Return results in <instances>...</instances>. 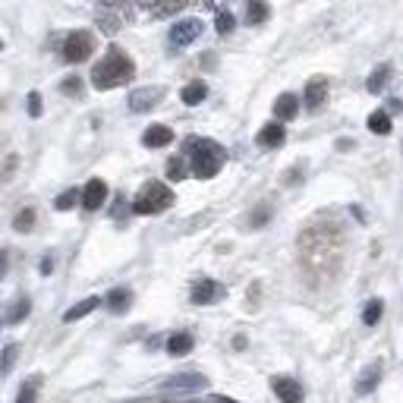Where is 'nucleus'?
I'll list each match as a JSON object with an SVG mask.
<instances>
[{
    "mask_svg": "<svg viewBox=\"0 0 403 403\" xmlns=\"http://www.w3.org/2000/svg\"><path fill=\"white\" fill-rule=\"evenodd\" d=\"M79 199H83V193H79V189H67V193H60L57 199H54V208H57V211H69Z\"/></svg>",
    "mask_w": 403,
    "mask_h": 403,
    "instance_id": "nucleus-27",
    "label": "nucleus"
},
{
    "mask_svg": "<svg viewBox=\"0 0 403 403\" xmlns=\"http://www.w3.org/2000/svg\"><path fill=\"white\" fill-rule=\"evenodd\" d=\"M164 98V89L161 85H142V89L129 91V111L133 113H145L151 107H157V101Z\"/></svg>",
    "mask_w": 403,
    "mask_h": 403,
    "instance_id": "nucleus-6",
    "label": "nucleus"
},
{
    "mask_svg": "<svg viewBox=\"0 0 403 403\" xmlns=\"http://www.w3.org/2000/svg\"><path fill=\"white\" fill-rule=\"evenodd\" d=\"M287 139V129L281 120H274V123H265V127L259 129V135H255V142L261 145V149H281Z\"/></svg>",
    "mask_w": 403,
    "mask_h": 403,
    "instance_id": "nucleus-10",
    "label": "nucleus"
},
{
    "mask_svg": "<svg viewBox=\"0 0 403 403\" xmlns=\"http://www.w3.org/2000/svg\"><path fill=\"white\" fill-rule=\"evenodd\" d=\"M13 227L19 233H29L32 227H35V208H23L19 215H16V221H13Z\"/></svg>",
    "mask_w": 403,
    "mask_h": 403,
    "instance_id": "nucleus-30",
    "label": "nucleus"
},
{
    "mask_svg": "<svg viewBox=\"0 0 403 403\" xmlns=\"http://www.w3.org/2000/svg\"><path fill=\"white\" fill-rule=\"evenodd\" d=\"M268 13H271L268 0H246V16H243V19H246L249 25H259L268 19Z\"/></svg>",
    "mask_w": 403,
    "mask_h": 403,
    "instance_id": "nucleus-18",
    "label": "nucleus"
},
{
    "mask_svg": "<svg viewBox=\"0 0 403 403\" xmlns=\"http://www.w3.org/2000/svg\"><path fill=\"white\" fill-rule=\"evenodd\" d=\"M268 217H271V208H268V205H261V211H255V215H252V227L265 224V221H268Z\"/></svg>",
    "mask_w": 403,
    "mask_h": 403,
    "instance_id": "nucleus-35",
    "label": "nucleus"
},
{
    "mask_svg": "<svg viewBox=\"0 0 403 403\" xmlns=\"http://www.w3.org/2000/svg\"><path fill=\"white\" fill-rule=\"evenodd\" d=\"M60 91L69 98H79L83 95V79H79V76H67V79L60 83Z\"/></svg>",
    "mask_w": 403,
    "mask_h": 403,
    "instance_id": "nucleus-31",
    "label": "nucleus"
},
{
    "mask_svg": "<svg viewBox=\"0 0 403 403\" xmlns=\"http://www.w3.org/2000/svg\"><path fill=\"white\" fill-rule=\"evenodd\" d=\"M91 51H95V35L89 29H73L63 41V47H60L67 63H83V60L91 57Z\"/></svg>",
    "mask_w": 403,
    "mask_h": 403,
    "instance_id": "nucleus-4",
    "label": "nucleus"
},
{
    "mask_svg": "<svg viewBox=\"0 0 403 403\" xmlns=\"http://www.w3.org/2000/svg\"><path fill=\"white\" fill-rule=\"evenodd\" d=\"M215 29H217V35H230V32L237 29V16H233L230 10H217L215 13Z\"/></svg>",
    "mask_w": 403,
    "mask_h": 403,
    "instance_id": "nucleus-24",
    "label": "nucleus"
},
{
    "mask_svg": "<svg viewBox=\"0 0 403 403\" xmlns=\"http://www.w3.org/2000/svg\"><path fill=\"white\" fill-rule=\"evenodd\" d=\"M16 356H19V347H16V344L3 347V353H0V375H10V372H13Z\"/></svg>",
    "mask_w": 403,
    "mask_h": 403,
    "instance_id": "nucleus-29",
    "label": "nucleus"
},
{
    "mask_svg": "<svg viewBox=\"0 0 403 403\" xmlns=\"http://www.w3.org/2000/svg\"><path fill=\"white\" fill-rule=\"evenodd\" d=\"M388 76H391V67H388V63H381V67H375V69H372V76H369L366 89L372 91V95H381L384 83H388Z\"/></svg>",
    "mask_w": 403,
    "mask_h": 403,
    "instance_id": "nucleus-21",
    "label": "nucleus"
},
{
    "mask_svg": "<svg viewBox=\"0 0 403 403\" xmlns=\"http://www.w3.org/2000/svg\"><path fill=\"white\" fill-rule=\"evenodd\" d=\"M306 107L309 111H318L321 105H325V98H328V79H321V76H315V79H309L306 83Z\"/></svg>",
    "mask_w": 403,
    "mask_h": 403,
    "instance_id": "nucleus-11",
    "label": "nucleus"
},
{
    "mask_svg": "<svg viewBox=\"0 0 403 403\" xmlns=\"http://www.w3.org/2000/svg\"><path fill=\"white\" fill-rule=\"evenodd\" d=\"M105 202H107V183L105 179H98V177L89 179V183L83 186V208L85 211H98Z\"/></svg>",
    "mask_w": 403,
    "mask_h": 403,
    "instance_id": "nucleus-9",
    "label": "nucleus"
},
{
    "mask_svg": "<svg viewBox=\"0 0 403 403\" xmlns=\"http://www.w3.org/2000/svg\"><path fill=\"white\" fill-rule=\"evenodd\" d=\"M173 142V129L164 127V123H155V127H149L142 133V145L145 149H164V145Z\"/></svg>",
    "mask_w": 403,
    "mask_h": 403,
    "instance_id": "nucleus-12",
    "label": "nucleus"
},
{
    "mask_svg": "<svg viewBox=\"0 0 403 403\" xmlns=\"http://www.w3.org/2000/svg\"><path fill=\"white\" fill-rule=\"evenodd\" d=\"M183 7H189V0H157V3H155V16H157V19H167V16H177Z\"/></svg>",
    "mask_w": 403,
    "mask_h": 403,
    "instance_id": "nucleus-23",
    "label": "nucleus"
},
{
    "mask_svg": "<svg viewBox=\"0 0 403 403\" xmlns=\"http://www.w3.org/2000/svg\"><path fill=\"white\" fill-rule=\"evenodd\" d=\"M98 23L105 25L107 32H117V29H120V19H117V16H111V13H105V10L98 13Z\"/></svg>",
    "mask_w": 403,
    "mask_h": 403,
    "instance_id": "nucleus-33",
    "label": "nucleus"
},
{
    "mask_svg": "<svg viewBox=\"0 0 403 403\" xmlns=\"http://www.w3.org/2000/svg\"><path fill=\"white\" fill-rule=\"evenodd\" d=\"M215 403H233V400H230V397H217Z\"/></svg>",
    "mask_w": 403,
    "mask_h": 403,
    "instance_id": "nucleus-38",
    "label": "nucleus"
},
{
    "mask_svg": "<svg viewBox=\"0 0 403 403\" xmlns=\"http://www.w3.org/2000/svg\"><path fill=\"white\" fill-rule=\"evenodd\" d=\"M105 303H107V309H111L113 315H123V312H129L133 290H127V287H113V290L105 296Z\"/></svg>",
    "mask_w": 403,
    "mask_h": 403,
    "instance_id": "nucleus-15",
    "label": "nucleus"
},
{
    "mask_svg": "<svg viewBox=\"0 0 403 403\" xmlns=\"http://www.w3.org/2000/svg\"><path fill=\"white\" fill-rule=\"evenodd\" d=\"M193 350V334H186V331H177V334L167 337V353L171 356H183V353Z\"/></svg>",
    "mask_w": 403,
    "mask_h": 403,
    "instance_id": "nucleus-20",
    "label": "nucleus"
},
{
    "mask_svg": "<svg viewBox=\"0 0 403 403\" xmlns=\"http://www.w3.org/2000/svg\"><path fill=\"white\" fill-rule=\"evenodd\" d=\"M202 32H205V23H202L199 16H186V19H179V23L171 25L167 38H171L173 47H189L193 41H199Z\"/></svg>",
    "mask_w": 403,
    "mask_h": 403,
    "instance_id": "nucleus-5",
    "label": "nucleus"
},
{
    "mask_svg": "<svg viewBox=\"0 0 403 403\" xmlns=\"http://www.w3.org/2000/svg\"><path fill=\"white\" fill-rule=\"evenodd\" d=\"M29 312H32V303L23 296V299H19V303H16L13 309H10L7 321H10V325H19V321H25V318H29Z\"/></svg>",
    "mask_w": 403,
    "mask_h": 403,
    "instance_id": "nucleus-28",
    "label": "nucleus"
},
{
    "mask_svg": "<svg viewBox=\"0 0 403 403\" xmlns=\"http://www.w3.org/2000/svg\"><path fill=\"white\" fill-rule=\"evenodd\" d=\"M186 149H189V173L199 179L217 177V171L227 161V151L217 142H211V139H186Z\"/></svg>",
    "mask_w": 403,
    "mask_h": 403,
    "instance_id": "nucleus-2",
    "label": "nucleus"
},
{
    "mask_svg": "<svg viewBox=\"0 0 403 403\" xmlns=\"http://www.w3.org/2000/svg\"><path fill=\"white\" fill-rule=\"evenodd\" d=\"M186 173H189V167H186V157L183 155H173L171 161H167V179H186Z\"/></svg>",
    "mask_w": 403,
    "mask_h": 403,
    "instance_id": "nucleus-25",
    "label": "nucleus"
},
{
    "mask_svg": "<svg viewBox=\"0 0 403 403\" xmlns=\"http://www.w3.org/2000/svg\"><path fill=\"white\" fill-rule=\"evenodd\" d=\"M133 76H135L133 60L120 51V47H107V57L98 60L95 67H91V85L98 91H107V89H117V85H127Z\"/></svg>",
    "mask_w": 403,
    "mask_h": 403,
    "instance_id": "nucleus-1",
    "label": "nucleus"
},
{
    "mask_svg": "<svg viewBox=\"0 0 403 403\" xmlns=\"http://www.w3.org/2000/svg\"><path fill=\"white\" fill-rule=\"evenodd\" d=\"M381 312H384V303H381V299H369L366 309H362V325H369V328H372V325H378Z\"/></svg>",
    "mask_w": 403,
    "mask_h": 403,
    "instance_id": "nucleus-26",
    "label": "nucleus"
},
{
    "mask_svg": "<svg viewBox=\"0 0 403 403\" xmlns=\"http://www.w3.org/2000/svg\"><path fill=\"white\" fill-rule=\"evenodd\" d=\"M208 384V381L202 378V375H173V378H167L161 388L164 391H202Z\"/></svg>",
    "mask_w": 403,
    "mask_h": 403,
    "instance_id": "nucleus-14",
    "label": "nucleus"
},
{
    "mask_svg": "<svg viewBox=\"0 0 403 403\" xmlns=\"http://www.w3.org/2000/svg\"><path fill=\"white\" fill-rule=\"evenodd\" d=\"M173 205V189L167 183H157V179H149L133 199V211L135 215H161Z\"/></svg>",
    "mask_w": 403,
    "mask_h": 403,
    "instance_id": "nucleus-3",
    "label": "nucleus"
},
{
    "mask_svg": "<svg viewBox=\"0 0 403 403\" xmlns=\"http://www.w3.org/2000/svg\"><path fill=\"white\" fill-rule=\"evenodd\" d=\"M271 388H274V394L281 397V403H303V397H306L303 384H299L296 378H287V375L271 381Z\"/></svg>",
    "mask_w": 403,
    "mask_h": 403,
    "instance_id": "nucleus-8",
    "label": "nucleus"
},
{
    "mask_svg": "<svg viewBox=\"0 0 403 403\" xmlns=\"http://www.w3.org/2000/svg\"><path fill=\"white\" fill-rule=\"evenodd\" d=\"M205 98H208V85L202 83V79H195V83H189V85H183V89H179V101H183V105H189V107L202 105Z\"/></svg>",
    "mask_w": 403,
    "mask_h": 403,
    "instance_id": "nucleus-16",
    "label": "nucleus"
},
{
    "mask_svg": "<svg viewBox=\"0 0 403 403\" xmlns=\"http://www.w3.org/2000/svg\"><path fill=\"white\" fill-rule=\"evenodd\" d=\"M369 129L375 135H388L391 133V113L388 111H372L369 113Z\"/></svg>",
    "mask_w": 403,
    "mask_h": 403,
    "instance_id": "nucleus-22",
    "label": "nucleus"
},
{
    "mask_svg": "<svg viewBox=\"0 0 403 403\" xmlns=\"http://www.w3.org/2000/svg\"><path fill=\"white\" fill-rule=\"evenodd\" d=\"M35 397H38V378H32V381H25L23 388H19L16 403H35Z\"/></svg>",
    "mask_w": 403,
    "mask_h": 403,
    "instance_id": "nucleus-32",
    "label": "nucleus"
},
{
    "mask_svg": "<svg viewBox=\"0 0 403 403\" xmlns=\"http://www.w3.org/2000/svg\"><path fill=\"white\" fill-rule=\"evenodd\" d=\"M378 381H381V362H372V366H369L366 372L359 375V381H356V394H372V391L378 388Z\"/></svg>",
    "mask_w": 403,
    "mask_h": 403,
    "instance_id": "nucleus-17",
    "label": "nucleus"
},
{
    "mask_svg": "<svg viewBox=\"0 0 403 403\" xmlns=\"http://www.w3.org/2000/svg\"><path fill=\"white\" fill-rule=\"evenodd\" d=\"M51 268H54V261H51V259L41 261V274H51Z\"/></svg>",
    "mask_w": 403,
    "mask_h": 403,
    "instance_id": "nucleus-36",
    "label": "nucleus"
},
{
    "mask_svg": "<svg viewBox=\"0 0 403 403\" xmlns=\"http://www.w3.org/2000/svg\"><path fill=\"white\" fill-rule=\"evenodd\" d=\"M233 347H237V350H243V347H246V337H243V334L233 337Z\"/></svg>",
    "mask_w": 403,
    "mask_h": 403,
    "instance_id": "nucleus-37",
    "label": "nucleus"
},
{
    "mask_svg": "<svg viewBox=\"0 0 403 403\" xmlns=\"http://www.w3.org/2000/svg\"><path fill=\"white\" fill-rule=\"evenodd\" d=\"M221 296H224V287L217 284V281H211V277L195 281L193 290H189V299H193L195 306H211V303H217Z\"/></svg>",
    "mask_w": 403,
    "mask_h": 403,
    "instance_id": "nucleus-7",
    "label": "nucleus"
},
{
    "mask_svg": "<svg viewBox=\"0 0 403 403\" xmlns=\"http://www.w3.org/2000/svg\"><path fill=\"white\" fill-rule=\"evenodd\" d=\"M98 306H101V299L89 296V299H83V303H76L73 309H67V312H63V321H79V318H85L89 312H95Z\"/></svg>",
    "mask_w": 403,
    "mask_h": 403,
    "instance_id": "nucleus-19",
    "label": "nucleus"
},
{
    "mask_svg": "<svg viewBox=\"0 0 403 403\" xmlns=\"http://www.w3.org/2000/svg\"><path fill=\"white\" fill-rule=\"evenodd\" d=\"M296 113H299V98L293 95V91H284V95H277V101H274V117L281 120V123L293 120Z\"/></svg>",
    "mask_w": 403,
    "mask_h": 403,
    "instance_id": "nucleus-13",
    "label": "nucleus"
},
{
    "mask_svg": "<svg viewBox=\"0 0 403 403\" xmlns=\"http://www.w3.org/2000/svg\"><path fill=\"white\" fill-rule=\"evenodd\" d=\"M29 117H41V95L29 91Z\"/></svg>",
    "mask_w": 403,
    "mask_h": 403,
    "instance_id": "nucleus-34",
    "label": "nucleus"
}]
</instances>
